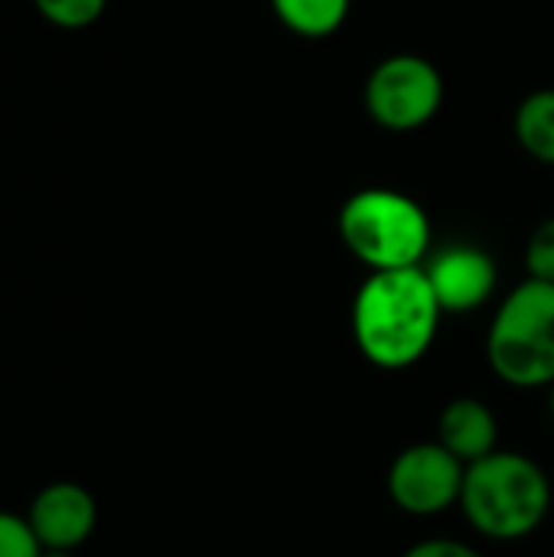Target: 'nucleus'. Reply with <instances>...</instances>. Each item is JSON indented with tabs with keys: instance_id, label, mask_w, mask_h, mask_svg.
<instances>
[{
	"instance_id": "obj_1",
	"label": "nucleus",
	"mask_w": 554,
	"mask_h": 557,
	"mask_svg": "<svg viewBox=\"0 0 554 557\" xmlns=\"http://www.w3.org/2000/svg\"><path fill=\"white\" fill-rule=\"evenodd\" d=\"M441 313L424 268L372 271L353 300V336L372 366L398 372L431 349Z\"/></svg>"
},
{
	"instance_id": "obj_2",
	"label": "nucleus",
	"mask_w": 554,
	"mask_h": 557,
	"mask_svg": "<svg viewBox=\"0 0 554 557\" xmlns=\"http://www.w3.org/2000/svg\"><path fill=\"white\" fill-rule=\"evenodd\" d=\"M457 506L483 539L519 542L545 522L552 486L545 470L526 454L493 450L467 467Z\"/></svg>"
},
{
	"instance_id": "obj_3",
	"label": "nucleus",
	"mask_w": 554,
	"mask_h": 557,
	"mask_svg": "<svg viewBox=\"0 0 554 557\" xmlns=\"http://www.w3.org/2000/svg\"><path fill=\"white\" fill-rule=\"evenodd\" d=\"M340 238L372 271L421 268L431 251V219L398 189H359L340 209Z\"/></svg>"
},
{
	"instance_id": "obj_4",
	"label": "nucleus",
	"mask_w": 554,
	"mask_h": 557,
	"mask_svg": "<svg viewBox=\"0 0 554 557\" xmlns=\"http://www.w3.org/2000/svg\"><path fill=\"white\" fill-rule=\"evenodd\" d=\"M487 362L513 388H552L554 284L529 277L503 297L487 333Z\"/></svg>"
},
{
	"instance_id": "obj_5",
	"label": "nucleus",
	"mask_w": 554,
	"mask_h": 557,
	"mask_svg": "<svg viewBox=\"0 0 554 557\" xmlns=\"http://www.w3.org/2000/svg\"><path fill=\"white\" fill-rule=\"evenodd\" d=\"M369 117L392 134H411L434 121L444 104V78L438 65L415 52H395L382 59L362 91Z\"/></svg>"
},
{
	"instance_id": "obj_6",
	"label": "nucleus",
	"mask_w": 554,
	"mask_h": 557,
	"mask_svg": "<svg viewBox=\"0 0 554 557\" xmlns=\"http://www.w3.org/2000/svg\"><path fill=\"white\" fill-rule=\"evenodd\" d=\"M464 473L467 467L438 441L415 444L395 457L389 470V496L408 516H441L454 503H460Z\"/></svg>"
},
{
	"instance_id": "obj_7",
	"label": "nucleus",
	"mask_w": 554,
	"mask_h": 557,
	"mask_svg": "<svg viewBox=\"0 0 554 557\" xmlns=\"http://www.w3.org/2000/svg\"><path fill=\"white\" fill-rule=\"evenodd\" d=\"M26 522L42 552H75L98 525V503L78 483H49L29 503Z\"/></svg>"
},
{
	"instance_id": "obj_8",
	"label": "nucleus",
	"mask_w": 554,
	"mask_h": 557,
	"mask_svg": "<svg viewBox=\"0 0 554 557\" xmlns=\"http://www.w3.org/2000/svg\"><path fill=\"white\" fill-rule=\"evenodd\" d=\"M424 274L444 313H470L496 290V264L477 245H451L438 251Z\"/></svg>"
},
{
	"instance_id": "obj_9",
	"label": "nucleus",
	"mask_w": 554,
	"mask_h": 557,
	"mask_svg": "<svg viewBox=\"0 0 554 557\" xmlns=\"http://www.w3.org/2000/svg\"><path fill=\"white\" fill-rule=\"evenodd\" d=\"M496 418L480 398H457L438 418V444L451 450L464 467L490 457L496 450Z\"/></svg>"
},
{
	"instance_id": "obj_10",
	"label": "nucleus",
	"mask_w": 554,
	"mask_h": 557,
	"mask_svg": "<svg viewBox=\"0 0 554 557\" xmlns=\"http://www.w3.org/2000/svg\"><path fill=\"white\" fill-rule=\"evenodd\" d=\"M513 131L532 160L554 166V88H539L519 101Z\"/></svg>"
},
{
	"instance_id": "obj_11",
	"label": "nucleus",
	"mask_w": 554,
	"mask_h": 557,
	"mask_svg": "<svg viewBox=\"0 0 554 557\" xmlns=\"http://www.w3.org/2000/svg\"><path fill=\"white\" fill-rule=\"evenodd\" d=\"M353 0H271L274 16L304 39H327L333 36L346 16Z\"/></svg>"
},
{
	"instance_id": "obj_12",
	"label": "nucleus",
	"mask_w": 554,
	"mask_h": 557,
	"mask_svg": "<svg viewBox=\"0 0 554 557\" xmlns=\"http://www.w3.org/2000/svg\"><path fill=\"white\" fill-rule=\"evenodd\" d=\"M36 13L56 29H88L108 10V0H33Z\"/></svg>"
},
{
	"instance_id": "obj_13",
	"label": "nucleus",
	"mask_w": 554,
	"mask_h": 557,
	"mask_svg": "<svg viewBox=\"0 0 554 557\" xmlns=\"http://www.w3.org/2000/svg\"><path fill=\"white\" fill-rule=\"evenodd\" d=\"M0 557H42V545L36 542L26 516L0 512Z\"/></svg>"
},
{
	"instance_id": "obj_14",
	"label": "nucleus",
	"mask_w": 554,
	"mask_h": 557,
	"mask_svg": "<svg viewBox=\"0 0 554 557\" xmlns=\"http://www.w3.org/2000/svg\"><path fill=\"white\" fill-rule=\"evenodd\" d=\"M526 268H529V277L554 284V219H545L532 232L526 245Z\"/></svg>"
},
{
	"instance_id": "obj_15",
	"label": "nucleus",
	"mask_w": 554,
	"mask_h": 557,
	"mask_svg": "<svg viewBox=\"0 0 554 557\" xmlns=\"http://www.w3.org/2000/svg\"><path fill=\"white\" fill-rule=\"evenodd\" d=\"M405 557H483L477 548L464 545V542H454V539H431V542H421L415 548H408Z\"/></svg>"
},
{
	"instance_id": "obj_16",
	"label": "nucleus",
	"mask_w": 554,
	"mask_h": 557,
	"mask_svg": "<svg viewBox=\"0 0 554 557\" xmlns=\"http://www.w3.org/2000/svg\"><path fill=\"white\" fill-rule=\"evenodd\" d=\"M42 557H72V552H42Z\"/></svg>"
},
{
	"instance_id": "obj_17",
	"label": "nucleus",
	"mask_w": 554,
	"mask_h": 557,
	"mask_svg": "<svg viewBox=\"0 0 554 557\" xmlns=\"http://www.w3.org/2000/svg\"><path fill=\"white\" fill-rule=\"evenodd\" d=\"M552 414H554V385H552Z\"/></svg>"
}]
</instances>
